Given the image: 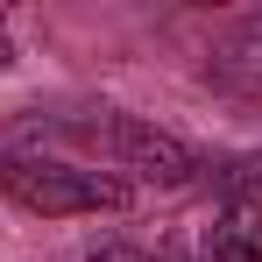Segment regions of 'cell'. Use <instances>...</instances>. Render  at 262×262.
<instances>
[{
    "label": "cell",
    "mask_w": 262,
    "mask_h": 262,
    "mask_svg": "<svg viewBox=\"0 0 262 262\" xmlns=\"http://www.w3.org/2000/svg\"><path fill=\"white\" fill-rule=\"evenodd\" d=\"M85 262H156V255H142V248H128V241H106V248H92Z\"/></svg>",
    "instance_id": "5"
},
{
    "label": "cell",
    "mask_w": 262,
    "mask_h": 262,
    "mask_svg": "<svg viewBox=\"0 0 262 262\" xmlns=\"http://www.w3.org/2000/svg\"><path fill=\"white\" fill-rule=\"evenodd\" d=\"M14 64V43H7V21H0V71Z\"/></svg>",
    "instance_id": "7"
},
{
    "label": "cell",
    "mask_w": 262,
    "mask_h": 262,
    "mask_svg": "<svg viewBox=\"0 0 262 262\" xmlns=\"http://www.w3.org/2000/svg\"><path fill=\"white\" fill-rule=\"evenodd\" d=\"M163 262H206V255H199V248H184V241H170V248H163Z\"/></svg>",
    "instance_id": "6"
},
{
    "label": "cell",
    "mask_w": 262,
    "mask_h": 262,
    "mask_svg": "<svg viewBox=\"0 0 262 262\" xmlns=\"http://www.w3.org/2000/svg\"><path fill=\"white\" fill-rule=\"evenodd\" d=\"M114 170L128 177L135 191L149 184V191H184L191 177H199V156L177 142V135L149 128V121H114Z\"/></svg>",
    "instance_id": "2"
},
{
    "label": "cell",
    "mask_w": 262,
    "mask_h": 262,
    "mask_svg": "<svg viewBox=\"0 0 262 262\" xmlns=\"http://www.w3.org/2000/svg\"><path fill=\"white\" fill-rule=\"evenodd\" d=\"M0 191L21 213H43V220L121 213L135 199V184L121 170H92V163H71V156H21V149L0 156Z\"/></svg>",
    "instance_id": "1"
},
{
    "label": "cell",
    "mask_w": 262,
    "mask_h": 262,
    "mask_svg": "<svg viewBox=\"0 0 262 262\" xmlns=\"http://www.w3.org/2000/svg\"><path fill=\"white\" fill-rule=\"evenodd\" d=\"M206 262H262V206L227 199L213 234H206Z\"/></svg>",
    "instance_id": "3"
},
{
    "label": "cell",
    "mask_w": 262,
    "mask_h": 262,
    "mask_svg": "<svg viewBox=\"0 0 262 262\" xmlns=\"http://www.w3.org/2000/svg\"><path fill=\"white\" fill-rule=\"evenodd\" d=\"M213 184H220V191H234V199H248V206H255V191H262V149H255V156H227V163L213 170Z\"/></svg>",
    "instance_id": "4"
}]
</instances>
